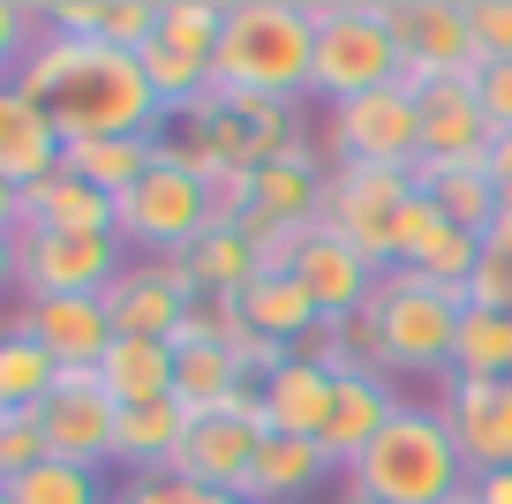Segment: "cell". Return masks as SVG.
<instances>
[{"label":"cell","mask_w":512,"mask_h":504,"mask_svg":"<svg viewBox=\"0 0 512 504\" xmlns=\"http://www.w3.org/2000/svg\"><path fill=\"white\" fill-rule=\"evenodd\" d=\"M113 504H121V497H113Z\"/></svg>","instance_id":"47"},{"label":"cell","mask_w":512,"mask_h":504,"mask_svg":"<svg viewBox=\"0 0 512 504\" xmlns=\"http://www.w3.org/2000/svg\"><path fill=\"white\" fill-rule=\"evenodd\" d=\"M467 504H512V467H490L467 482Z\"/></svg>","instance_id":"42"},{"label":"cell","mask_w":512,"mask_h":504,"mask_svg":"<svg viewBox=\"0 0 512 504\" xmlns=\"http://www.w3.org/2000/svg\"><path fill=\"white\" fill-rule=\"evenodd\" d=\"M467 309H497V316H512V256L482 249V271L467 279Z\"/></svg>","instance_id":"39"},{"label":"cell","mask_w":512,"mask_h":504,"mask_svg":"<svg viewBox=\"0 0 512 504\" xmlns=\"http://www.w3.org/2000/svg\"><path fill=\"white\" fill-rule=\"evenodd\" d=\"M0 504H113L98 467H68V459H38L31 474H8Z\"/></svg>","instance_id":"32"},{"label":"cell","mask_w":512,"mask_h":504,"mask_svg":"<svg viewBox=\"0 0 512 504\" xmlns=\"http://www.w3.org/2000/svg\"><path fill=\"white\" fill-rule=\"evenodd\" d=\"M437 414H445V429H452V444H460L467 474L512 467V377H505V384L445 377V392H437Z\"/></svg>","instance_id":"16"},{"label":"cell","mask_w":512,"mask_h":504,"mask_svg":"<svg viewBox=\"0 0 512 504\" xmlns=\"http://www.w3.org/2000/svg\"><path fill=\"white\" fill-rule=\"evenodd\" d=\"M38 422H46L53 459H68V467H106V459H121V407H113V392L98 384V369H61V384H53V399L38 407Z\"/></svg>","instance_id":"12"},{"label":"cell","mask_w":512,"mask_h":504,"mask_svg":"<svg viewBox=\"0 0 512 504\" xmlns=\"http://www.w3.org/2000/svg\"><path fill=\"white\" fill-rule=\"evenodd\" d=\"M196 414L181 399H151V407H121V459L128 474H174L181 444H189Z\"/></svg>","instance_id":"26"},{"label":"cell","mask_w":512,"mask_h":504,"mask_svg":"<svg viewBox=\"0 0 512 504\" xmlns=\"http://www.w3.org/2000/svg\"><path fill=\"white\" fill-rule=\"evenodd\" d=\"M407 196H415V174H392V166H332L324 226H339L377 271H392V234H400Z\"/></svg>","instance_id":"10"},{"label":"cell","mask_w":512,"mask_h":504,"mask_svg":"<svg viewBox=\"0 0 512 504\" xmlns=\"http://www.w3.org/2000/svg\"><path fill=\"white\" fill-rule=\"evenodd\" d=\"M460 504H467V497H460Z\"/></svg>","instance_id":"48"},{"label":"cell","mask_w":512,"mask_h":504,"mask_svg":"<svg viewBox=\"0 0 512 504\" xmlns=\"http://www.w3.org/2000/svg\"><path fill=\"white\" fill-rule=\"evenodd\" d=\"M113 234H121V249H144V256H181L196 234H211V181H196L174 158V136H166L159 166L113 204Z\"/></svg>","instance_id":"7"},{"label":"cell","mask_w":512,"mask_h":504,"mask_svg":"<svg viewBox=\"0 0 512 504\" xmlns=\"http://www.w3.org/2000/svg\"><path fill=\"white\" fill-rule=\"evenodd\" d=\"M324 151H332L339 166H392V174H415V158H422V106H415V91L392 83V91H369V98L332 106Z\"/></svg>","instance_id":"9"},{"label":"cell","mask_w":512,"mask_h":504,"mask_svg":"<svg viewBox=\"0 0 512 504\" xmlns=\"http://www.w3.org/2000/svg\"><path fill=\"white\" fill-rule=\"evenodd\" d=\"M196 504H249V497H226V489H204Z\"/></svg>","instance_id":"45"},{"label":"cell","mask_w":512,"mask_h":504,"mask_svg":"<svg viewBox=\"0 0 512 504\" xmlns=\"http://www.w3.org/2000/svg\"><path fill=\"white\" fill-rule=\"evenodd\" d=\"M53 384H61V362L23 324H8V339H0V414H38L53 399Z\"/></svg>","instance_id":"31"},{"label":"cell","mask_w":512,"mask_h":504,"mask_svg":"<svg viewBox=\"0 0 512 504\" xmlns=\"http://www.w3.org/2000/svg\"><path fill=\"white\" fill-rule=\"evenodd\" d=\"M159 158H166V136H91V143H68V174H83L91 189H106L121 204Z\"/></svg>","instance_id":"28"},{"label":"cell","mask_w":512,"mask_h":504,"mask_svg":"<svg viewBox=\"0 0 512 504\" xmlns=\"http://www.w3.org/2000/svg\"><path fill=\"white\" fill-rule=\"evenodd\" d=\"M324 189H332V174L317 166L309 136L294 143V151H279L272 166H256V211L272 226H317L324 219Z\"/></svg>","instance_id":"22"},{"label":"cell","mask_w":512,"mask_h":504,"mask_svg":"<svg viewBox=\"0 0 512 504\" xmlns=\"http://www.w3.org/2000/svg\"><path fill=\"white\" fill-rule=\"evenodd\" d=\"M482 166H490V181H512V128L490 143V158H482Z\"/></svg>","instance_id":"43"},{"label":"cell","mask_w":512,"mask_h":504,"mask_svg":"<svg viewBox=\"0 0 512 504\" xmlns=\"http://www.w3.org/2000/svg\"><path fill=\"white\" fill-rule=\"evenodd\" d=\"M400 407L407 399L392 392V377H384V369H339V392H332V422H324V459H332V467H354V459L369 452V444L384 437V429L400 422Z\"/></svg>","instance_id":"19"},{"label":"cell","mask_w":512,"mask_h":504,"mask_svg":"<svg viewBox=\"0 0 512 504\" xmlns=\"http://www.w3.org/2000/svg\"><path fill=\"white\" fill-rule=\"evenodd\" d=\"M16 324L31 331L38 347L53 354L61 369H98L113 354V309H106V294H53V301H23L16 309Z\"/></svg>","instance_id":"17"},{"label":"cell","mask_w":512,"mask_h":504,"mask_svg":"<svg viewBox=\"0 0 512 504\" xmlns=\"http://www.w3.org/2000/svg\"><path fill=\"white\" fill-rule=\"evenodd\" d=\"M68 166V136L31 91L0 83V189H38L46 174Z\"/></svg>","instance_id":"20"},{"label":"cell","mask_w":512,"mask_h":504,"mask_svg":"<svg viewBox=\"0 0 512 504\" xmlns=\"http://www.w3.org/2000/svg\"><path fill=\"white\" fill-rule=\"evenodd\" d=\"M241 324L264 331V339H279V347H309L317 324H324V309H317V294H309L294 271H264V279L241 294Z\"/></svg>","instance_id":"24"},{"label":"cell","mask_w":512,"mask_h":504,"mask_svg":"<svg viewBox=\"0 0 512 504\" xmlns=\"http://www.w3.org/2000/svg\"><path fill=\"white\" fill-rule=\"evenodd\" d=\"M324 474H332V459H324L317 437H264L249 474V504H302L309 489H324Z\"/></svg>","instance_id":"27"},{"label":"cell","mask_w":512,"mask_h":504,"mask_svg":"<svg viewBox=\"0 0 512 504\" xmlns=\"http://www.w3.org/2000/svg\"><path fill=\"white\" fill-rule=\"evenodd\" d=\"M204 489L196 482H181V474H128V489H121V504H196Z\"/></svg>","instance_id":"41"},{"label":"cell","mask_w":512,"mask_h":504,"mask_svg":"<svg viewBox=\"0 0 512 504\" xmlns=\"http://www.w3.org/2000/svg\"><path fill=\"white\" fill-rule=\"evenodd\" d=\"M332 392H339V369H324L317 354H294L256 399H264L272 437H324V422H332Z\"/></svg>","instance_id":"21"},{"label":"cell","mask_w":512,"mask_h":504,"mask_svg":"<svg viewBox=\"0 0 512 504\" xmlns=\"http://www.w3.org/2000/svg\"><path fill=\"white\" fill-rule=\"evenodd\" d=\"M467 482L475 474H467L445 414L407 399L400 422L347 467V504H460Z\"/></svg>","instance_id":"3"},{"label":"cell","mask_w":512,"mask_h":504,"mask_svg":"<svg viewBox=\"0 0 512 504\" xmlns=\"http://www.w3.org/2000/svg\"><path fill=\"white\" fill-rule=\"evenodd\" d=\"M46 31L91 38L113 53H144L159 38V0H61V8H46Z\"/></svg>","instance_id":"23"},{"label":"cell","mask_w":512,"mask_h":504,"mask_svg":"<svg viewBox=\"0 0 512 504\" xmlns=\"http://www.w3.org/2000/svg\"><path fill=\"white\" fill-rule=\"evenodd\" d=\"M497 211H512V181H497Z\"/></svg>","instance_id":"46"},{"label":"cell","mask_w":512,"mask_h":504,"mask_svg":"<svg viewBox=\"0 0 512 504\" xmlns=\"http://www.w3.org/2000/svg\"><path fill=\"white\" fill-rule=\"evenodd\" d=\"M407 68L400 38L384 23V8L369 0H317V76H309V98L324 106H347V98L392 91Z\"/></svg>","instance_id":"6"},{"label":"cell","mask_w":512,"mask_h":504,"mask_svg":"<svg viewBox=\"0 0 512 504\" xmlns=\"http://www.w3.org/2000/svg\"><path fill=\"white\" fill-rule=\"evenodd\" d=\"M264 437H272L264 407H249V414H211V422L189 429V444H181L174 474H181V482H196V489L249 497V474H256V452H264Z\"/></svg>","instance_id":"14"},{"label":"cell","mask_w":512,"mask_h":504,"mask_svg":"<svg viewBox=\"0 0 512 504\" xmlns=\"http://www.w3.org/2000/svg\"><path fill=\"white\" fill-rule=\"evenodd\" d=\"M196 301H204V286H196L174 256H136V264L106 286L113 331H121V339H166V347H174V331L189 324Z\"/></svg>","instance_id":"13"},{"label":"cell","mask_w":512,"mask_h":504,"mask_svg":"<svg viewBox=\"0 0 512 504\" xmlns=\"http://www.w3.org/2000/svg\"><path fill=\"white\" fill-rule=\"evenodd\" d=\"M219 31H226L219 0H159V38H151V46H166V53H181V61H204L211 68Z\"/></svg>","instance_id":"34"},{"label":"cell","mask_w":512,"mask_h":504,"mask_svg":"<svg viewBox=\"0 0 512 504\" xmlns=\"http://www.w3.org/2000/svg\"><path fill=\"white\" fill-rule=\"evenodd\" d=\"M294 106L287 98H256V91H219L211 83L189 113H181L174 158L189 166L196 181L226 174V166H272L279 151H294Z\"/></svg>","instance_id":"4"},{"label":"cell","mask_w":512,"mask_h":504,"mask_svg":"<svg viewBox=\"0 0 512 504\" xmlns=\"http://www.w3.org/2000/svg\"><path fill=\"white\" fill-rule=\"evenodd\" d=\"M121 271H128L121 234H8V279L23 301L106 294Z\"/></svg>","instance_id":"8"},{"label":"cell","mask_w":512,"mask_h":504,"mask_svg":"<svg viewBox=\"0 0 512 504\" xmlns=\"http://www.w3.org/2000/svg\"><path fill=\"white\" fill-rule=\"evenodd\" d=\"M174 264L189 271L204 294H219V301H241L256 279H264V264H256V249H249V234H241V226H211V234H196Z\"/></svg>","instance_id":"29"},{"label":"cell","mask_w":512,"mask_h":504,"mask_svg":"<svg viewBox=\"0 0 512 504\" xmlns=\"http://www.w3.org/2000/svg\"><path fill=\"white\" fill-rule=\"evenodd\" d=\"M482 241H490L497 256H512V211H497V219H490V234H482Z\"/></svg>","instance_id":"44"},{"label":"cell","mask_w":512,"mask_h":504,"mask_svg":"<svg viewBox=\"0 0 512 504\" xmlns=\"http://www.w3.org/2000/svg\"><path fill=\"white\" fill-rule=\"evenodd\" d=\"M452 377H482V384H505L512 377V316H497V309H467L460 316Z\"/></svg>","instance_id":"33"},{"label":"cell","mask_w":512,"mask_h":504,"mask_svg":"<svg viewBox=\"0 0 512 504\" xmlns=\"http://www.w3.org/2000/svg\"><path fill=\"white\" fill-rule=\"evenodd\" d=\"M38 459H53L46 422H38V414H0V482H8V474H31Z\"/></svg>","instance_id":"36"},{"label":"cell","mask_w":512,"mask_h":504,"mask_svg":"<svg viewBox=\"0 0 512 504\" xmlns=\"http://www.w3.org/2000/svg\"><path fill=\"white\" fill-rule=\"evenodd\" d=\"M0 226L8 234H113V196L61 166L38 189H0Z\"/></svg>","instance_id":"15"},{"label":"cell","mask_w":512,"mask_h":504,"mask_svg":"<svg viewBox=\"0 0 512 504\" xmlns=\"http://www.w3.org/2000/svg\"><path fill=\"white\" fill-rule=\"evenodd\" d=\"M384 23L400 38L407 68L400 83H437V76H475L482 53H475V23H467V0H384Z\"/></svg>","instance_id":"11"},{"label":"cell","mask_w":512,"mask_h":504,"mask_svg":"<svg viewBox=\"0 0 512 504\" xmlns=\"http://www.w3.org/2000/svg\"><path fill=\"white\" fill-rule=\"evenodd\" d=\"M181 354L166 339H113V354L98 362V384L113 392V407H151V399H174Z\"/></svg>","instance_id":"25"},{"label":"cell","mask_w":512,"mask_h":504,"mask_svg":"<svg viewBox=\"0 0 512 504\" xmlns=\"http://www.w3.org/2000/svg\"><path fill=\"white\" fill-rule=\"evenodd\" d=\"M369 309H377L384 369H392V377H452L467 294L430 286V279H415V271H384L377 294H369Z\"/></svg>","instance_id":"5"},{"label":"cell","mask_w":512,"mask_h":504,"mask_svg":"<svg viewBox=\"0 0 512 504\" xmlns=\"http://www.w3.org/2000/svg\"><path fill=\"white\" fill-rule=\"evenodd\" d=\"M467 23L482 61H512V0H467Z\"/></svg>","instance_id":"38"},{"label":"cell","mask_w":512,"mask_h":504,"mask_svg":"<svg viewBox=\"0 0 512 504\" xmlns=\"http://www.w3.org/2000/svg\"><path fill=\"white\" fill-rule=\"evenodd\" d=\"M445 226H452V219H445V211H437L430 196L415 189V196H407V211H400V234H392V271H415V256L430 249Z\"/></svg>","instance_id":"35"},{"label":"cell","mask_w":512,"mask_h":504,"mask_svg":"<svg viewBox=\"0 0 512 504\" xmlns=\"http://www.w3.org/2000/svg\"><path fill=\"white\" fill-rule=\"evenodd\" d=\"M475 98H482V113H490V128L505 136L512 128V61H482L475 68Z\"/></svg>","instance_id":"40"},{"label":"cell","mask_w":512,"mask_h":504,"mask_svg":"<svg viewBox=\"0 0 512 504\" xmlns=\"http://www.w3.org/2000/svg\"><path fill=\"white\" fill-rule=\"evenodd\" d=\"M317 76V8L309 0H226V31L211 53L219 91H256V98H309Z\"/></svg>","instance_id":"2"},{"label":"cell","mask_w":512,"mask_h":504,"mask_svg":"<svg viewBox=\"0 0 512 504\" xmlns=\"http://www.w3.org/2000/svg\"><path fill=\"white\" fill-rule=\"evenodd\" d=\"M415 189L430 196L452 226L490 234V219H497V181H490V166H430V158H422V166H415Z\"/></svg>","instance_id":"30"},{"label":"cell","mask_w":512,"mask_h":504,"mask_svg":"<svg viewBox=\"0 0 512 504\" xmlns=\"http://www.w3.org/2000/svg\"><path fill=\"white\" fill-rule=\"evenodd\" d=\"M294 279L309 286V294H317V309L332 316V324H347L354 309H369V294H377V279L384 271L369 264L362 249H354L347 234H339V226H309L302 234V256H294Z\"/></svg>","instance_id":"18"},{"label":"cell","mask_w":512,"mask_h":504,"mask_svg":"<svg viewBox=\"0 0 512 504\" xmlns=\"http://www.w3.org/2000/svg\"><path fill=\"white\" fill-rule=\"evenodd\" d=\"M256 211V166H226L211 174V226H241Z\"/></svg>","instance_id":"37"},{"label":"cell","mask_w":512,"mask_h":504,"mask_svg":"<svg viewBox=\"0 0 512 504\" xmlns=\"http://www.w3.org/2000/svg\"><path fill=\"white\" fill-rule=\"evenodd\" d=\"M8 83L31 91L68 143H91V136H166V106L151 98L136 53L38 31V46L8 68Z\"/></svg>","instance_id":"1"}]
</instances>
